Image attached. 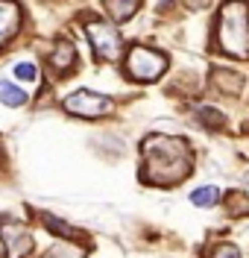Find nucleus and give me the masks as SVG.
<instances>
[{
  "instance_id": "12",
  "label": "nucleus",
  "mask_w": 249,
  "mask_h": 258,
  "mask_svg": "<svg viewBox=\"0 0 249 258\" xmlns=\"http://www.w3.org/2000/svg\"><path fill=\"white\" fill-rule=\"evenodd\" d=\"M220 200H223V194H220L217 185H202V188H197V191H191V203L199 206V209H211V206H217Z\"/></svg>"
},
{
  "instance_id": "2",
  "label": "nucleus",
  "mask_w": 249,
  "mask_h": 258,
  "mask_svg": "<svg viewBox=\"0 0 249 258\" xmlns=\"http://www.w3.org/2000/svg\"><path fill=\"white\" fill-rule=\"evenodd\" d=\"M214 41L220 53L232 59H249V3L226 0L217 12Z\"/></svg>"
},
{
  "instance_id": "8",
  "label": "nucleus",
  "mask_w": 249,
  "mask_h": 258,
  "mask_svg": "<svg viewBox=\"0 0 249 258\" xmlns=\"http://www.w3.org/2000/svg\"><path fill=\"white\" fill-rule=\"evenodd\" d=\"M76 62V47H73V41L70 38H59L47 53V64L56 71V74H67L70 68Z\"/></svg>"
},
{
  "instance_id": "9",
  "label": "nucleus",
  "mask_w": 249,
  "mask_h": 258,
  "mask_svg": "<svg viewBox=\"0 0 249 258\" xmlns=\"http://www.w3.org/2000/svg\"><path fill=\"white\" fill-rule=\"evenodd\" d=\"M141 9V0H106V12L115 24H126Z\"/></svg>"
},
{
  "instance_id": "10",
  "label": "nucleus",
  "mask_w": 249,
  "mask_h": 258,
  "mask_svg": "<svg viewBox=\"0 0 249 258\" xmlns=\"http://www.w3.org/2000/svg\"><path fill=\"white\" fill-rule=\"evenodd\" d=\"M27 91L21 88V85H15V82L9 80H0V103L3 106H9V109H18V106H27Z\"/></svg>"
},
{
  "instance_id": "4",
  "label": "nucleus",
  "mask_w": 249,
  "mask_h": 258,
  "mask_svg": "<svg viewBox=\"0 0 249 258\" xmlns=\"http://www.w3.org/2000/svg\"><path fill=\"white\" fill-rule=\"evenodd\" d=\"M123 71L135 82H155L167 71V56L147 44H132L123 56Z\"/></svg>"
},
{
  "instance_id": "13",
  "label": "nucleus",
  "mask_w": 249,
  "mask_h": 258,
  "mask_svg": "<svg viewBox=\"0 0 249 258\" xmlns=\"http://www.w3.org/2000/svg\"><path fill=\"white\" fill-rule=\"evenodd\" d=\"M41 223L47 226L53 235H59V238H65V241H70V238H79V232L73 229L70 223H65V220H59V217H53V214H41Z\"/></svg>"
},
{
  "instance_id": "19",
  "label": "nucleus",
  "mask_w": 249,
  "mask_h": 258,
  "mask_svg": "<svg viewBox=\"0 0 249 258\" xmlns=\"http://www.w3.org/2000/svg\"><path fill=\"white\" fill-rule=\"evenodd\" d=\"M246 185H249V173H246Z\"/></svg>"
},
{
  "instance_id": "6",
  "label": "nucleus",
  "mask_w": 249,
  "mask_h": 258,
  "mask_svg": "<svg viewBox=\"0 0 249 258\" xmlns=\"http://www.w3.org/2000/svg\"><path fill=\"white\" fill-rule=\"evenodd\" d=\"M0 243L6 258H27L33 252V235L21 220H3L0 223Z\"/></svg>"
},
{
  "instance_id": "5",
  "label": "nucleus",
  "mask_w": 249,
  "mask_h": 258,
  "mask_svg": "<svg viewBox=\"0 0 249 258\" xmlns=\"http://www.w3.org/2000/svg\"><path fill=\"white\" fill-rule=\"evenodd\" d=\"M62 109L73 117H82V120H97L103 114L115 112V100L100 91H88V88H79V91H70V94L62 100Z\"/></svg>"
},
{
  "instance_id": "1",
  "label": "nucleus",
  "mask_w": 249,
  "mask_h": 258,
  "mask_svg": "<svg viewBox=\"0 0 249 258\" xmlns=\"http://www.w3.org/2000/svg\"><path fill=\"white\" fill-rule=\"evenodd\" d=\"M141 179L147 185L173 188L194 170V153L179 135H147L141 144Z\"/></svg>"
},
{
  "instance_id": "7",
  "label": "nucleus",
  "mask_w": 249,
  "mask_h": 258,
  "mask_svg": "<svg viewBox=\"0 0 249 258\" xmlns=\"http://www.w3.org/2000/svg\"><path fill=\"white\" fill-rule=\"evenodd\" d=\"M24 12L15 0H0V47H6L18 32H21Z\"/></svg>"
},
{
  "instance_id": "11",
  "label": "nucleus",
  "mask_w": 249,
  "mask_h": 258,
  "mask_svg": "<svg viewBox=\"0 0 249 258\" xmlns=\"http://www.w3.org/2000/svg\"><path fill=\"white\" fill-rule=\"evenodd\" d=\"M211 82H214V88L220 91V94H237V91H240V85H243V80H240V77H234L232 71H226V68H214Z\"/></svg>"
},
{
  "instance_id": "14",
  "label": "nucleus",
  "mask_w": 249,
  "mask_h": 258,
  "mask_svg": "<svg viewBox=\"0 0 249 258\" xmlns=\"http://www.w3.org/2000/svg\"><path fill=\"white\" fill-rule=\"evenodd\" d=\"M226 206L232 214H249V197L243 191H232L226 197Z\"/></svg>"
},
{
  "instance_id": "18",
  "label": "nucleus",
  "mask_w": 249,
  "mask_h": 258,
  "mask_svg": "<svg viewBox=\"0 0 249 258\" xmlns=\"http://www.w3.org/2000/svg\"><path fill=\"white\" fill-rule=\"evenodd\" d=\"M208 258H243V255H240V249L234 243H214Z\"/></svg>"
},
{
  "instance_id": "16",
  "label": "nucleus",
  "mask_w": 249,
  "mask_h": 258,
  "mask_svg": "<svg viewBox=\"0 0 249 258\" xmlns=\"http://www.w3.org/2000/svg\"><path fill=\"white\" fill-rule=\"evenodd\" d=\"M44 258H82V249L79 246H70V243H59L44 252Z\"/></svg>"
},
{
  "instance_id": "15",
  "label": "nucleus",
  "mask_w": 249,
  "mask_h": 258,
  "mask_svg": "<svg viewBox=\"0 0 249 258\" xmlns=\"http://www.w3.org/2000/svg\"><path fill=\"white\" fill-rule=\"evenodd\" d=\"M197 120L202 123V126H223L226 120H223V114L217 112V109H211V106H202V109H197Z\"/></svg>"
},
{
  "instance_id": "3",
  "label": "nucleus",
  "mask_w": 249,
  "mask_h": 258,
  "mask_svg": "<svg viewBox=\"0 0 249 258\" xmlns=\"http://www.w3.org/2000/svg\"><path fill=\"white\" fill-rule=\"evenodd\" d=\"M85 35L97 62H117L123 59V35L115 27V21L103 18H88L85 21Z\"/></svg>"
},
{
  "instance_id": "17",
  "label": "nucleus",
  "mask_w": 249,
  "mask_h": 258,
  "mask_svg": "<svg viewBox=\"0 0 249 258\" xmlns=\"http://www.w3.org/2000/svg\"><path fill=\"white\" fill-rule=\"evenodd\" d=\"M15 80L21 82H35L38 80V68L33 62H18L15 64Z\"/></svg>"
}]
</instances>
